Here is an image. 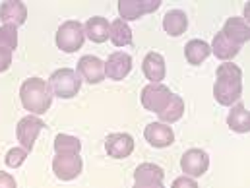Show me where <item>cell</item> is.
<instances>
[{
  "label": "cell",
  "instance_id": "obj_1",
  "mask_svg": "<svg viewBox=\"0 0 250 188\" xmlns=\"http://www.w3.org/2000/svg\"><path fill=\"white\" fill-rule=\"evenodd\" d=\"M213 84V97L219 105L233 107L243 95V70L233 63L219 64Z\"/></svg>",
  "mask_w": 250,
  "mask_h": 188
},
{
  "label": "cell",
  "instance_id": "obj_2",
  "mask_svg": "<svg viewBox=\"0 0 250 188\" xmlns=\"http://www.w3.org/2000/svg\"><path fill=\"white\" fill-rule=\"evenodd\" d=\"M20 99L25 111L31 115H45L51 109L53 93L45 80L41 78H29L20 87Z\"/></svg>",
  "mask_w": 250,
  "mask_h": 188
},
{
  "label": "cell",
  "instance_id": "obj_3",
  "mask_svg": "<svg viewBox=\"0 0 250 188\" xmlns=\"http://www.w3.org/2000/svg\"><path fill=\"white\" fill-rule=\"evenodd\" d=\"M47 84H49L53 95H57L61 99H72L78 95V91L82 87V78L72 68H61V70L53 72V76L49 78Z\"/></svg>",
  "mask_w": 250,
  "mask_h": 188
},
{
  "label": "cell",
  "instance_id": "obj_4",
  "mask_svg": "<svg viewBox=\"0 0 250 188\" xmlns=\"http://www.w3.org/2000/svg\"><path fill=\"white\" fill-rule=\"evenodd\" d=\"M85 41L83 25L76 20H68L57 31V47L64 53H76Z\"/></svg>",
  "mask_w": 250,
  "mask_h": 188
},
{
  "label": "cell",
  "instance_id": "obj_5",
  "mask_svg": "<svg viewBox=\"0 0 250 188\" xmlns=\"http://www.w3.org/2000/svg\"><path fill=\"white\" fill-rule=\"evenodd\" d=\"M171 89L163 84H147L142 89V105L149 113H161L171 101Z\"/></svg>",
  "mask_w": 250,
  "mask_h": 188
},
{
  "label": "cell",
  "instance_id": "obj_6",
  "mask_svg": "<svg viewBox=\"0 0 250 188\" xmlns=\"http://www.w3.org/2000/svg\"><path fill=\"white\" fill-rule=\"evenodd\" d=\"M43 128H45V123L39 117H35V115H27V117H23L18 123V126H16V136H18V142L21 144V147L25 151H31L33 149L35 140H37V136H39V132Z\"/></svg>",
  "mask_w": 250,
  "mask_h": 188
},
{
  "label": "cell",
  "instance_id": "obj_7",
  "mask_svg": "<svg viewBox=\"0 0 250 188\" xmlns=\"http://www.w3.org/2000/svg\"><path fill=\"white\" fill-rule=\"evenodd\" d=\"M161 6V0H119V14L123 21L140 20L146 14L155 12Z\"/></svg>",
  "mask_w": 250,
  "mask_h": 188
},
{
  "label": "cell",
  "instance_id": "obj_8",
  "mask_svg": "<svg viewBox=\"0 0 250 188\" xmlns=\"http://www.w3.org/2000/svg\"><path fill=\"white\" fill-rule=\"evenodd\" d=\"M181 169L183 173H187V177H202L208 169H209V155L204 149L192 147L185 151V155L181 157Z\"/></svg>",
  "mask_w": 250,
  "mask_h": 188
},
{
  "label": "cell",
  "instance_id": "obj_9",
  "mask_svg": "<svg viewBox=\"0 0 250 188\" xmlns=\"http://www.w3.org/2000/svg\"><path fill=\"white\" fill-rule=\"evenodd\" d=\"M83 161L80 155H57L53 159V173L61 181H74L80 177Z\"/></svg>",
  "mask_w": 250,
  "mask_h": 188
},
{
  "label": "cell",
  "instance_id": "obj_10",
  "mask_svg": "<svg viewBox=\"0 0 250 188\" xmlns=\"http://www.w3.org/2000/svg\"><path fill=\"white\" fill-rule=\"evenodd\" d=\"M76 74L87 84H101L105 80V63L93 55H85L78 61Z\"/></svg>",
  "mask_w": 250,
  "mask_h": 188
},
{
  "label": "cell",
  "instance_id": "obj_11",
  "mask_svg": "<svg viewBox=\"0 0 250 188\" xmlns=\"http://www.w3.org/2000/svg\"><path fill=\"white\" fill-rule=\"evenodd\" d=\"M130 70H132V57L128 53H123V51L109 55V59L105 63V76L109 80H115V82L125 80L130 74Z\"/></svg>",
  "mask_w": 250,
  "mask_h": 188
},
{
  "label": "cell",
  "instance_id": "obj_12",
  "mask_svg": "<svg viewBox=\"0 0 250 188\" xmlns=\"http://www.w3.org/2000/svg\"><path fill=\"white\" fill-rule=\"evenodd\" d=\"M105 149L111 157L115 159H125L134 151V138L126 132H117V134H109L105 140Z\"/></svg>",
  "mask_w": 250,
  "mask_h": 188
},
{
  "label": "cell",
  "instance_id": "obj_13",
  "mask_svg": "<svg viewBox=\"0 0 250 188\" xmlns=\"http://www.w3.org/2000/svg\"><path fill=\"white\" fill-rule=\"evenodd\" d=\"M221 33H223L231 43L243 47L245 43H249V39H250V25L243 18L233 16V18H229V20L225 21Z\"/></svg>",
  "mask_w": 250,
  "mask_h": 188
},
{
  "label": "cell",
  "instance_id": "obj_14",
  "mask_svg": "<svg viewBox=\"0 0 250 188\" xmlns=\"http://www.w3.org/2000/svg\"><path fill=\"white\" fill-rule=\"evenodd\" d=\"M0 20L4 21V25H21L27 20V8L23 2L20 0H6L0 4Z\"/></svg>",
  "mask_w": 250,
  "mask_h": 188
},
{
  "label": "cell",
  "instance_id": "obj_15",
  "mask_svg": "<svg viewBox=\"0 0 250 188\" xmlns=\"http://www.w3.org/2000/svg\"><path fill=\"white\" fill-rule=\"evenodd\" d=\"M144 136H146L147 144L153 146V147H169L175 142L173 128L163 125V123H151V125H147Z\"/></svg>",
  "mask_w": 250,
  "mask_h": 188
},
{
  "label": "cell",
  "instance_id": "obj_16",
  "mask_svg": "<svg viewBox=\"0 0 250 188\" xmlns=\"http://www.w3.org/2000/svg\"><path fill=\"white\" fill-rule=\"evenodd\" d=\"M142 70H144L146 78L149 80V84H161V80L165 78V72H167V68H165V59H163L159 53L151 51V53L146 55L144 64H142Z\"/></svg>",
  "mask_w": 250,
  "mask_h": 188
},
{
  "label": "cell",
  "instance_id": "obj_17",
  "mask_svg": "<svg viewBox=\"0 0 250 188\" xmlns=\"http://www.w3.org/2000/svg\"><path fill=\"white\" fill-rule=\"evenodd\" d=\"M109 31H111V23L101 18V16H93L85 21L83 25V33L89 41L93 43H105L109 39Z\"/></svg>",
  "mask_w": 250,
  "mask_h": 188
},
{
  "label": "cell",
  "instance_id": "obj_18",
  "mask_svg": "<svg viewBox=\"0 0 250 188\" xmlns=\"http://www.w3.org/2000/svg\"><path fill=\"white\" fill-rule=\"evenodd\" d=\"M227 126L239 134L250 132V113L247 111L245 103H235L231 107V111L227 115Z\"/></svg>",
  "mask_w": 250,
  "mask_h": 188
},
{
  "label": "cell",
  "instance_id": "obj_19",
  "mask_svg": "<svg viewBox=\"0 0 250 188\" xmlns=\"http://www.w3.org/2000/svg\"><path fill=\"white\" fill-rule=\"evenodd\" d=\"M209 49H211V53H213L219 61H225V63H229L231 59H235V57L241 53V47H239V45H235V43H231V41H229L221 31L213 37V41H211Z\"/></svg>",
  "mask_w": 250,
  "mask_h": 188
},
{
  "label": "cell",
  "instance_id": "obj_20",
  "mask_svg": "<svg viewBox=\"0 0 250 188\" xmlns=\"http://www.w3.org/2000/svg\"><path fill=\"white\" fill-rule=\"evenodd\" d=\"M188 27V16L183 10H169L163 18V29L171 37H179L187 31Z\"/></svg>",
  "mask_w": 250,
  "mask_h": 188
},
{
  "label": "cell",
  "instance_id": "obj_21",
  "mask_svg": "<svg viewBox=\"0 0 250 188\" xmlns=\"http://www.w3.org/2000/svg\"><path fill=\"white\" fill-rule=\"evenodd\" d=\"M183 115H185V101H183V97L177 95V93H173L169 105H167L161 113H157V117H159V121H161L163 125H173V123L181 121Z\"/></svg>",
  "mask_w": 250,
  "mask_h": 188
},
{
  "label": "cell",
  "instance_id": "obj_22",
  "mask_svg": "<svg viewBox=\"0 0 250 188\" xmlns=\"http://www.w3.org/2000/svg\"><path fill=\"white\" fill-rule=\"evenodd\" d=\"M209 55H211V49L202 39H192V41H188L187 47H185V57H187L188 64H192V66L202 64Z\"/></svg>",
  "mask_w": 250,
  "mask_h": 188
},
{
  "label": "cell",
  "instance_id": "obj_23",
  "mask_svg": "<svg viewBox=\"0 0 250 188\" xmlns=\"http://www.w3.org/2000/svg\"><path fill=\"white\" fill-rule=\"evenodd\" d=\"M163 179H165V171L155 163H142L134 171L136 183H163Z\"/></svg>",
  "mask_w": 250,
  "mask_h": 188
},
{
  "label": "cell",
  "instance_id": "obj_24",
  "mask_svg": "<svg viewBox=\"0 0 250 188\" xmlns=\"http://www.w3.org/2000/svg\"><path fill=\"white\" fill-rule=\"evenodd\" d=\"M109 39H111L113 45H117V47H126V45H130V43H132V29H130V25H128L126 21H123L121 18L115 20V21L111 23Z\"/></svg>",
  "mask_w": 250,
  "mask_h": 188
},
{
  "label": "cell",
  "instance_id": "obj_25",
  "mask_svg": "<svg viewBox=\"0 0 250 188\" xmlns=\"http://www.w3.org/2000/svg\"><path fill=\"white\" fill-rule=\"evenodd\" d=\"M82 142L76 136L70 134H59L55 138V151L57 155H80Z\"/></svg>",
  "mask_w": 250,
  "mask_h": 188
},
{
  "label": "cell",
  "instance_id": "obj_26",
  "mask_svg": "<svg viewBox=\"0 0 250 188\" xmlns=\"http://www.w3.org/2000/svg\"><path fill=\"white\" fill-rule=\"evenodd\" d=\"M0 49H8L12 53L18 49V27L14 25L0 27Z\"/></svg>",
  "mask_w": 250,
  "mask_h": 188
},
{
  "label": "cell",
  "instance_id": "obj_27",
  "mask_svg": "<svg viewBox=\"0 0 250 188\" xmlns=\"http://www.w3.org/2000/svg\"><path fill=\"white\" fill-rule=\"evenodd\" d=\"M25 159H27V151H25L23 147H12V149L6 153V165L12 167V169L20 167Z\"/></svg>",
  "mask_w": 250,
  "mask_h": 188
},
{
  "label": "cell",
  "instance_id": "obj_28",
  "mask_svg": "<svg viewBox=\"0 0 250 188\" xmlns=\"http://www.w3.org/2000/svg\"><path fill=\"white\" fill-rule=\"evenodd\" d=\"M171 188H198V183H196L192 177L183 175V177L175 179V183H173V187H171Z\"/></svg>",
  "mask_w": 250,
  "mask_h": 188
},
{
  "label": "cell",
  "instance_id": "obj_29",
  "mask_svg": "<svg viewBox=\"0 0 250 188\" xmlns=\"http://www.w3.org/2000/svg\"><path fill=\"white\" fill-rule=\"evenodd\" d=\"M12 66V51L0 49V72H6Z\"/></svg>",
  "mask_w": 250,
  "mask_h": 188
},
{
  "label": "cell",
  "instance_id": "obj_30",
  "mask_svg": "<svg viewBox=\"0 0 250 188\" xmlns=\"http://www.w3.org/2000/svg\"><path fill=\"white\" fill-rule=\"evenodd\" d=\"M0 188H18L16 187V179L10 173H2L0 171Z\"/></svg>",
  "mask_w": 250,
  "mask_h": 188
},
{
  "label": "cell",
  "instance_id": "obj_31",
  "mask_svg": "<svg viewBox=\"0 0 250 188\" xmlns=\"http://www.w3.org/2000/svg\"><path fill=\"white\" fill-rule=\"evenodd\" d=\"M134 188H165L163 183H136Z\"/></svg>",
  "mask_w": 250,
  "mask_h": 188
}]
</instances>
